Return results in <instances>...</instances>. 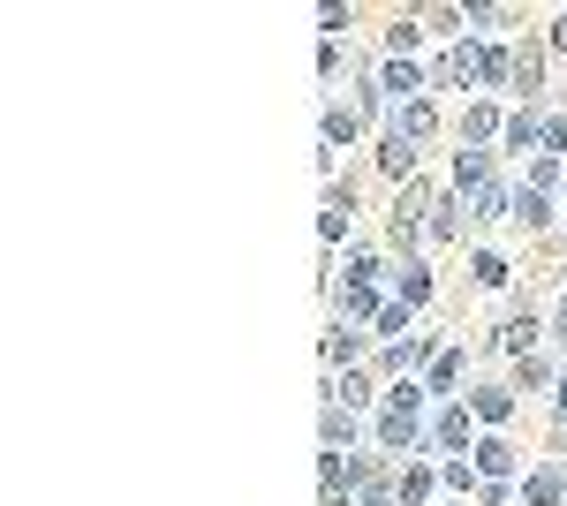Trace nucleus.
Here are the masks:
<instances>
[{
  "instance_id": "obj_1",
  "label": "nucleus",
  "mask_w": 567,
  "mask_h": 506,
  "mask_svg": "<svg viewBox=\"0 0 567 506\" xmlns=\"http://www.w3.org/2000/svg\"><path fill=\"white\" fill-rule=\"evenodd\" d=\"M378 446H386V454L416 446V408H386V416H378Z\"/></svg>"
},
{
  "instance_id": "obj_2",
  "label": "nucleus",
  "mask_w": 567,
  "mask_h": 506,
  "mask_svg": "<svg viewBox=\"0 0 567 506\" xmlns=\"http://www.w3.org/2000/svg\"><path fill=\"white\" fill-rule=\"evenodd\" d=\"M477 76H484V53L477 46H454L447 61H439V84H477Z\"/></svg>"
},
{
  "instance_id": "obj_3",
  "label": "nucleus",
  "mask_w": 567,
  "mask_h": 506,
  "mask_svg": "<svg viewBox=\"0 0 567 506\" xmlns=\"http://www.w3.org/2000/svg\"><path fill=\"white\" fill-rule=\"evenodd\" d=\"M424 189H401V204H394V242H416V227H424Z\"/></svg>"
},
{
  "instance_id": "obj_4",
  "label": "nucleus",
  "mask_w": 567,
  "mask_h": 506,
  "mask_svg": "<svg viewBox=\"0 0 567 506\" xmlns=\"http://www.w3.org/2000/svg\"><path fill=\"white\" fill-rule=\"evenodd\" d=\"M394 136H401V144H424V136H431V106H424V99H401Z\"/></svg>"
},
{
  "instance_id": "obj_5",
  "label": "nucleus",
  "mask_w": 567,
  "mask_h": 506,
  "mask_svg": "<svg viewBox=\"0 0 567 506\" xmlns=\"http://www.w3.org/2000/svg\"><path fill=\"white\" fill-rule=\"evenodd\" d=\"M507 220H515V227H545V220H552V212H545V189H515Z\"/></svg>"
},
{
  "instance_id": "obj_6",
  "label": "nucleus",
  "mask_w": 567,
  "mask_h": 506,
  "mask_svg": "<svg viewBox=\"0 0 567 506\" xmlns=\"http://www.w3.org/2000/svg\"><path fill=\"white\" fill-rule=\"evenodd\" d=\"M530 340H537V318H507L499 325V355H530Z\"/></svg>"
},
{
  "instance_id": "obj_7",
  "label": "nucleus",
  "mask_w": 567,
  "mask_h": 506,
  "mask_svg": "<svg viewBox=\"0 0 567 506\" xmlns=\"http://www.w3.org/2000/svg\"><path fill=\"white\" fill-rule=\"evenodd\" d=\"M560 491H567V476H560V469H537L530 484H522V499H530V506H552Z\"/></svg>"
},
{
  "instance_id": "obj_8",
  "label": "nucleus",
  "mask_w": 567,
  "mask_h": 506,
  "mask_svg": "<svg viewBox=\"0 0 567 506\" xmlns=\"http://www.w3.org/2000/svg\"><path fill=\"white\" fill-rule=\"evenodd\" d=\"M492 129H499V114H492V106H469V121H462V152H477V144H484Z\"/></svg>"
},
{
  "instance_id": "obj_9",
  "label": "nucleus",
  "mask_w": 567,
  "mask_h": 506,
  "mask_svg": "<svg viewBox=\"0 0 567 506\" xmlns=\"http://www.w3.org/2000/svg\"><path fill=\"white\" fill-rule=\"evenodd\" d=\"M477 469H484V476H492V484H499V476L515 469V446H499V439H484V446H477Z\"/></svg>"
},
{
  "instance_id": "obj_10",
  "label": "nucleus",
  "mask_w": 567,
  "mask_h": 506,
  "mask_svg": "<svg viewBox=\"0 0 567 506\" xmlns=\"http://www.w3.org/2000/svg\"><path fill=\"white\" fill-rule=\"evenodd\" d=\"M507 408H515V393H507V386H484V393H477V416H484V423H499Z\"/></svg>"
},
{
  "instance_id": "obj_11",
  "label": "nucleus",
  "mask_w": 567,
  "mask_h": 506,
  "mask_svg": "<svg viewBox=\"0 0 567 506\" xmlns=\"http://www.w3.org/2000/svg\"><path fill=\"white\" fill-rule=\"evenodd\" d=\"M439 446H469V408H447V416H439Z\"/></svg>"
},
{
  "instance_id": "obj_12",
  "label": "nucleus",
  "mask_w": 567,
  "mask_h": 506,
  "mask_svg": "<svg viewBox=\"0 0 567 506\" xmlns=\"http://www.w3.org/2000/svg\"><path fill=\"white\" fill-rule=\"evenodd\" d=\"M537 136H545V121H537V114H515V121H507V144H522V152H530Z\"/></svg>"
},
{
  "instance_id": "obj_13",
  "label": "nucleus",
  "mask_w": 567,
  "mask_h": 506,
  "mask_svg": "<svg viewBox=\"0 0 567 506\" xmlns=\"http://www.w3.org/2000/svg\"><path fill=\"white\" fill-rule=\"evenodd\" d=\"M348 439H356V423H348V408L333 401V408H326V446H348Z\"/></svg>"
},
{
  "instance_id": "obj_14",
  "label": "nucleus",
  "mask_w": 567,
  "mask_h": 506,
  "mask_svg": "<svg viewBox=\"0 0 567 506\" xmlns=\"http://www.w3.org/2000/svg\"><path fill=\"white\" fill-rule=\"evenodd\" d=\"M537 68H545V53H537V46H515V84H522V91L537 84Z\"/></svg>"
},
{
  "instance_id": "obj_15",
  "label": "nucleus",
  "mask_w": 567,
  "mask_h": 506,
  "mask_svg": "<svg viewBox=\"0 0 567 506\" xmlns=\"http://www.w3.org/2000/svg\"><path fill=\"white\" fill-rule=\"evenodd\" d=\"M378 159H386V174H409L416 167V152L401 144V136H386V152H378Z\"/></svg>"
},
{
  "instance_id": "obj_16",
  "label": "nucleus",
  "mask_w": 567,
  "mask_h": 506,
  "mask_svg": "<svg viewBox=\"0 0 567 506\" xmlns=\"http://www.w3.org/2000/svg\"><path fill=\"white\" fill-rule=\"evenodd\" d=\"M477 280H484V287H507L515 272H507V257H492V250H484V257H477Z\"/></svg>"
},
{
  "instance_id": "obj_17",
  "label": "nucleus",
  "mask_w": 567,
  "mask_h": 506,
  "mask_svg": "<svg viewBox=\"0 0 567 506\" xmlns=\"http://www.w3.org/2000/svg\"><path fill=\"white\" fill-rule=\"evenodd\" d=\"M424 295H431V280H424V265H409V272H401V303H424Z\"/></svg>"
},
{
  "instance_id": "obj_18",
  "label": "nucleus",
  "mask_w": 567,
  "mask_h": 506,
  "mask_svg": "<svg viewBox=\"0 0 567 506\" xmlns=\"http://www.w3.org/2000/svg\"><path fill=\"white\" fill-rule=\"evenodd\" d=\"M416 84H424V76H416L409 61H394V68H386V84H378V91H416Z\"/></svg>"
},
{
  "instance_id": "obj_19",
  "label": "nucleus",
  "mask_w": 567,
  "mask_h": 506,
  "mask_svg": "<svg viewBox=\"0 0 567 506\" xmlns=\"http://www.w3.org/2000/svg\"><path fill=\"white\" fill-rule=\"evenodd\" d=\"M394 491H401V506H416V499H424V491H431V476H424V469H409V476H401Z\"/></svg>"
},
{
  "instance_id": "obj_20",
  "label": "nucleus",
  "mask_w": 567,
  "mask_h": 506,
  "mask_svg": "<svg viewBox=\"0 0 567 506\" xmlns=\"http://www.w3.org/2000/svg\"><path fill=\"white\" fill-rule=\"evenodd\" d=\"M394 499H401V491H386V484H378V476H371V484H363V499H356V506H394Z\"/></svg>"
},
{
  "instance_id": "obj_21",
  "label": "nucleus",
  "mask_w": 567,
  "mask_h": 506,
  "mask_svg": "<svg viewBox=\"0 0 567 506\" xmlns=\"http://www.w3.org/2000/svg\"><path fill=\"white\" fill-rule=\"evenodd\" d=\"M552 46H567V23H560V31H552Z\"/></svg>"
},
{
  "instance_id": "obj_22",
  "label": "nucleus",
  "mask_w": 567,
  "mask_h": 506,
  "mask_svg": "<svg viewBox=\"0 0 567 506\" xmlns=\"http://www.w3.org/2000/svg\"><path fill=\"white\" fill-rule=\"evenodd\" d=\"M560 423H567V386H560Z\"/></svg>"
},
{
  "instance_id": "obj_23",
  "label": "nucleus",
  "mask_w": 567,
  "mask_h": 506,
  "mask_svg": "<svg viewBox=\"0 0 567 506\" xmlns=\"http://www.w3.org/2000/svg\"><path fill=\"white\" fill-rule=\"evenodd\" d=\"M560 340H567V310H560Z\"/></svg>"
}]
</instances>
